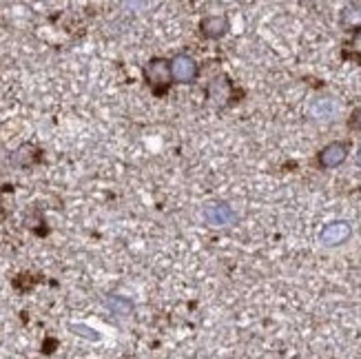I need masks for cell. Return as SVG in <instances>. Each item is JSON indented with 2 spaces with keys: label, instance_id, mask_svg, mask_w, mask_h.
Listing matches in <instances>:
<instances>
[{
  "label": "cell",
  "instance_id": "cell-11",
  "mask_svg": "<svg viewBox=\"0 0 361 359\" xmlns=\"http://www.w3.org/2000/svg\"><path fill=\"white\" fill-rule=\"evenodd\" d=\"M348 127H350L353 131H361V107H357L355 111H353V116H350V120H348Z\"/></svg>",
  "mask_w": 361,
  "mask_h": 359
},
{
  "label": "cell",
  "instance_id": "cell-13",
  "mask_svg": "<svg viewBox=\"0 0 361 359\" xmlns=\"http://www.w3.org/2000/svg\"><path fill=\"white\" fill-rule=\"evenodd\" d=\"M357 162H359V166H361V147H359V151H357Z\"/></svg>",
  "mask_w": 361,
  "mask_h": 359
},
{
  "label": "cell",
  "instance_id": "cell-8",
  "mask_svg": "<svg viewBox=\"0 0 361 359\" xmlns=\"http://www.w3.org/2000/svg\"><path fill=\"white\" fill-rule=\"evenodd\" d=\"M339 23L346 31H353V34L361 31V3H350L343 7L339 13Z\"/></svg>",
  "mask_w": 361,
  "mask_h": 359
},
{
  "label": "cell",
  "instance_id": "cell-1",
  "mask_svg": "<svg viewBox=\"0 0 361 359\" xmlns=\"http://www.w3.org/2000/svg\"><path fill=\"white\" fill-rule=\"evenodd\" d=\"M145 80L153 96H164L173 80V69H171V60L166 58H153L145 65Z\"/></svg>",
  "mask_w": 361,
  "mask_h": 359
},
{
  "label": "cell",
  "instance_id": "cell-12",
  "mask_svg": "<svg viewBox=\"0 0 361 359\" xmlns=\"http://www.w3.org/2000/svg\"><path fill=\"white\" fill-rule=\"evenodd\" d=\"M71 331L78 335H85L89 339H98V333H89L91 329H87V326H82V324H71Z\"/></svg>",
  "mask_w": 361,
  "mask_h": 359
},
{
  "label": "cell",
  "instance_id": "cell-5",
  "mask_svg": "<svg viewBox=\"0 0 361 359\" xmlns=\"http://www.w3.org/2000/svg\"><path fill=\"white\" fill-rule=\"evenodd\" d=\"M233 93V85L228 80V75H217L215 80L207 89V98L213 107H226Z\"/></svg>",
  "mask_w": 361,
  "mask_h": 359
},
{
  "label": "cell",
  "instance_id": "cell-10",
  "mask_svg": "<svg viewBox=\"0 0 361 359\" xmlns=\"http://www.w3.org/2000/svg\"><path fill=\"white\" fill-rule=\"evenodd\" d=\"M109 308L114 310V313H120V315H129L131 313V302L122 300V298H109Z\"/></svg>",
  "mask_w": 361,
  "mask_h": 359
},
{
  "label": "cell",
  "instance_id": "cell-7",
  "mask_svg": "<svg viewBox=\"0 0 361 359\" xmlns=\"http://www.w3.org/2000/svg\"><path fill=\"white\" fill-rule=\"evenodd\" d=\"M200 31L204 38H211V40H219L222 36H226L228 31V20L224 16H209L200 23Z\"/></svg>",
  "mask_w": 361,
  "mask_h": 359
},
{
  "label": "cell",
  "instance_id": "cell-9",
  "mask_svg": "<svg viewBox=\"0 0 361 359\" xmlns=\"http://www.w3.org/2000/svg\"><path fill=\"white\" fill-rule=\"evenodd\" d=\"M38 160H40V151L34 149L31 145L20 147L18 151H16V153L11 155V162H13L16 166H31V164H36Z\"/></svg>",
  "mask_w": 361,
  "mask_h": 359
},
{
  "label": "cell",
  "instance_id": "cell-6",
  "mask_svg": "<svg viewBox=\"0 0 361 359\" xmlns=\"http://www.w3.org/2000/svg\"><path fill=\"white\" fill-rule=\"evenodd\" d=\"M204 220L209 226H231L238 220V213L228 205H209L204 209Z\"/></svg>",
  "mask_w": 361,
  "mask_h": 359
},
{
  "label": "cell",
  "instance_id": "cell-4",
  "mask_svg": "<svg viewBox=\"0 0 361 359\" xmlns=\"http://www.w3.org/2000/svg\"><path fill=\"white\" fill-rule=\"evenodd\" d=\"M353 236V226L346 220H335L331 224H326L319 233V242L324 246H339L343 242H348Z\"/></svg>",
  "mask_w": 361,
  "mask_h": 359
},
{
  "label": "cell",
  "instance_id": "cell-2",
  "mask_svg": "<svg viewBox=\"0 0 361 359\" xmlns=\"http://www.w3.org/2000/svg\"><path fill=\"white\" fill-rule=\"evenodd\" d=\"M171 69H173V80H178L182 85L195 83L200 75V65L195 62V58L188 54H178L173 60H171Z\"/></svg>",
  "mask_w": 361,
  "mask_h": 359
},
{
  "label": "cell",
  "instance_id": "cell-3",
  "mask_svg": "<svg viewBox=\"0 0 361 359\" xmlns=\"http://www.w3.org/2000/svg\"><path fill=\"white\" fill-rule=\"evenodd\" d=\"M348 151H350V145L348 142H331L326 145L319 155H317V164L322 169H337L346 162L348 158Z\"/></svg>",
  "mask_w": 361,
  "mask_h": 359
}]
</instances>
